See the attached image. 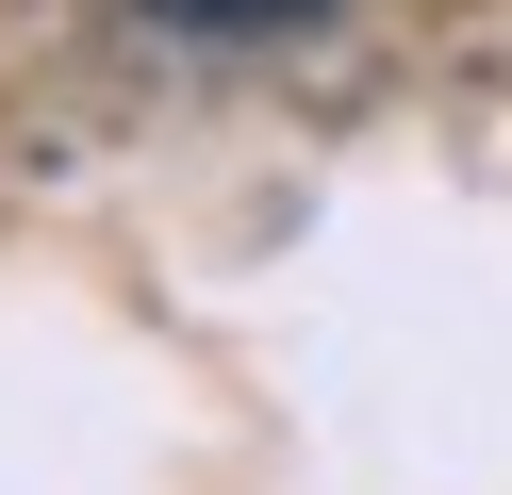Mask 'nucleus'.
Instances as JSON below:
<instances>
[{"mask_svg": "<svg viewBox=\"0 0 512 495\" xmlns=\"http://www.w3.org/2000/svg\"><path fill=\"white\" fill-rule=\"evenodd\" d=\"M166 33H281V17H314V0H149Z\"/></svg>", "mask_w": 512, "mask_h": 495, "instance_id": "obj_1", "label": "nucleus"}]
</instances>
